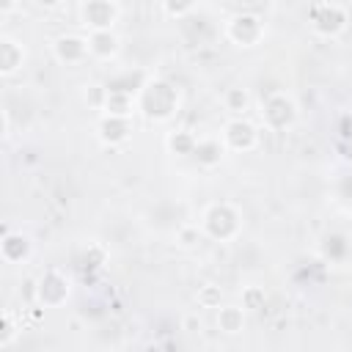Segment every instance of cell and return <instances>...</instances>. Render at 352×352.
<instances>
[{
	"instance_id": "1",
	"label": "cell",
	"mask_w": 352,
	"mask_h": 352,
	"mask_svg": "<svg viewBox=\"0 0 352 352\" xmlns=\"http://www.w3.org/2000/svg\"><path fill=\"white\" fill-rule=\"evenodd\" d=\"M176 104H179V96L168 82H148L143 88V94H140V110L148 118H160L162 121V118L173 116Z\"/></svg>"
},
{
	"instance_id": "2",
	"label": "cell",
	"mask_w": 352,
	"mask_h": 352,
	"mask_svg": "<svg viewBox=\"0 0 352 352\" xmlns=\"http://www.w3.org/2000/svg\"><path fill=\"white\" fill-rule=\"evenodd\" d=\"M204 231L214 239H231L239 231V212L231 204H212L204 212Z\"/></svg>"
},
{
	"instance_id": "3",
	"label": "cell",
	"mask_w": 352,
	"mask_h": 352,
	"mask_svg": "<svg viewBox=\"0 0 352 352\" xmlns=\"http://www.w3.org/2000/svg\"><path fill=\"white\" fill-rule=\"evenodd\" d=\"M36 297L44 308H58L69 297V278L60 270H47L36 283Z\"/></svg>"
},
{
	"instance_id": "4",
	"label": "cell",
	"mask_w": 352,
	"mask_h": 352,
	"mask_svg": "<svg viewBox=\"0 0 352 352\" xmlns=\"http://www.w3.org/2000/svg\"><path fill=\"white\" fill-rule=\"evenodd\" d=\"M261 118L267 121V126L272 129H283L294 121V102L286 94H272L264 104H261Z\"/></svg>"
},
{
	"instance_id": "5",
	"label": "cell",
	"mask_w": 352,
	"mask_h": 352,
	"mask_svg": "<svg viewBox=\"0 0 352 352\" xmlns=\"http://www.w3.org/2000/svg\"><path fill=\"white\" fill-rule=\"evenodd\" d=\"M261 36H264V25H261L258 16L242 14V16H234V19L228 22V38H231L236 47H253Z\"/></svg>"
},
{
	"instance_id": "6",
	"label": "cell",
	"mask_w": 352,
	"mask_h": 352,
	"mask_svg": "<svg viewBox=\"0 0 352 352\" xmlns=\"http://www.w3.org/2000/svg\"><path fill=\"white\" fill-rule=\"evenodd\" d=\"M319 14H314L311 25L314 30H319L322 36H336L346 28V8L344 6H336V3H322L316 6Z\"/></svg>"
},
{
	"instance_id": "7",
	"label": "cell",
	"mask_w": 352,
	"mask_h": 352,
	"mask_svg": "<svg viewBox=\"0 0 352 352\" xmlns=\"http://www.w3.org/2000/svg\"><path fill=\"white\" fill-rule=\"evenodd\" d=\"M25 58H28V52H25V47H22L19 38H14V36H0V74H3V77L16 74V72L25 66Z\"/></svg>"
},
{
	"instance_id": "8",
	"label": "cell",
	"mask_w": 352,
	"mask_h": 352,
	"mask_svg": "<svg viewBox=\"0 0 352 352\" xmlns=\"http://www.w3.org/2000/svg\"><path fill=\"white\" fill-rule=\"evenodd\" d=\"M80 14H82V22L91 28V33L110 30L116 16H118V6H113V3H85L80 8Z\"/></svg>"
},
{
	"instance_id": "9",
	"label": "cell",
	"mask_w": 352,
	"mask_h": 352,
	"mask_svg": "<svg viewBox=\"0 0 352 352\" xmlns=\"http://www.w3.org/2000/svg\"><path fill=\"white\" fill-rule=\"evenodd\" d=\"M52 52L60 63H80L91 55L88 38H80V36H58L52 44Z\"/></svg>"
},
{
	"instance_id": "10",
	"label": "cell",
	"mask_w": 352,
	"mask_h": 352,
	"mask_svg": "<svg viewBox=\"0 0 352 352\" xmlns=\"http://www.w3.org/2000/svg\"><path fill=\"white\" fill-rule=\"evenodd\" d=\"M256 138H258L256 129H253L248 121H242V118L228 121L226 129H223V140H226V146L234 148V151H248V148H253V146H256Z\"/></svg>"
},
{
	"instance_id": "11",
	"label": "cell",
	"mask_w": 352,
	"mask_h": 352,
	"mask_svg": "<svg viewBox=\"0 0 352 352\" xmlns=\"http://www.w3.org/2000/svg\"><path fill=\"white\" fill-rule=\"evenodd\" d=\"M30 250H33V245H30V239L22 231H6V236L0 242V256H3L6 264H22V261H28L30 258Z\"/></svg>"
},
{
	"instance_id": "12",
	"label": "cell",
	"mask_w": 352,
	"mask_h": 352,
	"mask_svg": "<svg viewBox=\"0 0 352 352\" xmlns=\"http://www.w3.org/2000/svg\"><path fill=\"white\" fill-rule=\"evenodd\" d=\"M88 50L96 58H113L118 52V38L110 30H96L88 36Z\"/></svg>"
},
{
	"instance_id": "13",
	"label": "cell",
	"mask_w": 352,
	"mask_h": 352,
	"mask_svg": "<svg viewBox=\"0 0 352 352\" xmlns=\"http://www.w3.org/2000/svg\"><path fill=\"white\" fill-rule=\"evenodd\" d=\"M217 324H220L223 333H239L242 324H245V314H242V308H236V305H226V308H220V314H217Z\"/></svg>"
},
{
	"instance_id": "14",
	"label": "cell",
	"mask_w": 352,
	"mask_h": 352,
	"mask_svg": "<svg viewBox=\"0 0 352 352\" xmlns=\"http://www.w3.org/2000/svg\"><path fill=\"white\" fill-rule=\"evenodd\" d=\"M99 132H102V138L110 140V143L124 140V138H126V118H121V116H107V118L99 124Z\"/></svg>"
},
{
	"instance_id": "15",
	"label": "cell",
	"mask_w": 352,
	"mask_h": 352,
	"mask_svg": "<svg viewBox=\"0 0 352 352\" xmlns=\"http://www.w3.org/2000/svg\"><path fill=\"white\" fill-rule=\"evenodd\" d=\"M19 330H22V322L16 324L14 311H6V314H3V338H0V344H3V346H11L14 338L19 336Z\"/></svg>"
},
{
	"instance_id": "16",
	"label": "cell",
	"mask_w": 352,
	"mask_h": 352,
	"mask_svg": "<svg viewBox=\"0 0 352 352\" xmlns=\"http://www.w3.org/2000/svg\"><path fill=\"white\" fill-rule=\"evenodd\" d=\"M226 102H228V110L242 113V110L248 107V94H245L242 88H231V91H228V96H226Z\"/></svg>"
},
{
	"instance_id": "17",
	"label": "cell",
	"mask_w": 352,
	"mask_h": 352,
	"mask_svg": "<svg viewBox=\"0 0 352 352\" xmlns=\"http://www.w3.org/2000/svg\"><path fill=\"white\" fill-rule=\"evenodd\" d=\"M201 300H204V302H209V305H214V302H220V297H217V292H214L212 286H206V289H204V294H201Z\"/></svg>"
},
{
	"instance_id": "18",
	"label": "cell",
	"mask_w": 352,
	"mask_h": 352,
	"mask_svg": "<svg viewBox=\"0 0 352 352\" xmlns=\"http://www.w3.org/2000/svg\"><path fill=\"white\" fill-rule=\"evenodd\" d=\"M3 135H6V138L11 135V118H8V110H3Z\"/></svg>"
}]
</instances>
